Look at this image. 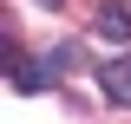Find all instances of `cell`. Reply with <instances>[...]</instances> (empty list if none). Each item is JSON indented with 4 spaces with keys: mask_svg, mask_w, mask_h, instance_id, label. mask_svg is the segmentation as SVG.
Wrapping results in <instances>:
<instances>
[{
    "mask_svg": "<svg viewBox=\"0 0 131 124\" xmlns=\"http://www.w3.org/2000/svg\"><path fill=\"white\" fill-rule=\"evenodd\" d=\"M98 78H105V98H112V105H131V52H125V59H112Z\"/></svg>",
    "mask_w": 131,
    "mask_h": 124,
    "instance_id": "7a4b0ae2",
    "label": "cell"
},
{
    "mask_svg": "<svg viewBox=\"0 0 131 124\" xmlns=\"http://www.w3.org/2000/svg\"><path fill=\"white\" fill-rule=\"evenodd\" d=\"M13 85H20V92H39V85H46V65H33V59L13 52Z\"/></svg>",
    "mask_w": 131,
    "mask_h": 124,
    "instance_id": "3957f363",
    "label": "cell"
},
{
    "mask_svg": "<svg viewBox=\"0 0 131 124\" xmlns=\"http://www.w3.org/2000/svg\"><path fill=\"white\" fill-rule=\"evenodd\" d=\"M98 39H112V46H125V39H131V7H118V0H112V7H98Z\"/></svg>",
    "mask_w": 131,
    "mask_h": 124,
    "instance_id": "6da1fadb",
    "label": "cell"
}]
</instances>
